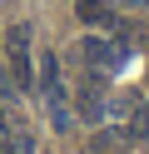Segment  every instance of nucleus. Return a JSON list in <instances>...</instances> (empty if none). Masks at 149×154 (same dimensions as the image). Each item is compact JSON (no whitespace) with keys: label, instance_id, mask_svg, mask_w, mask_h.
I'll return each instance as SVG.
<instances>
[{"label":"nucleus","instance_id":"1","mask_svg":"<svg viewBox=\"0 0 149 154\" xmlns=\"http://www.w3.org/2000/svg\"><path fill=\"white\" fill-rule=\"evenodd\" d=\"M129 139H149V104H134V109H129Z\"/></svg>","mask_w":149,"mask_h":154},{"label":"nucleus","instance_id":"2","mask_svg":"<svg viewBox=\"0 0 149 154\" xmlns=\"http://www.w3.org/2000/svg\"><path fill=\"white\" fill-rule=\"evenodd\" d=\"M79 20H85V25H104V20H109V10L99 5V0H79Z\"/></svg>","mask_w":149,"mask_h":154},{"label":"nucleus","instance_id":"3","mask_svg":"<svg viewBox=\"0 0 149 154\" xmlns=\"http://www.w3.org/2000/svg\"><path fill=\"white\" fill-rule=\"evenodd\" d=\"M144 50H149V30H144Z\"/></svg>","mask_w":149,"mask_h":154}]
</instances>
